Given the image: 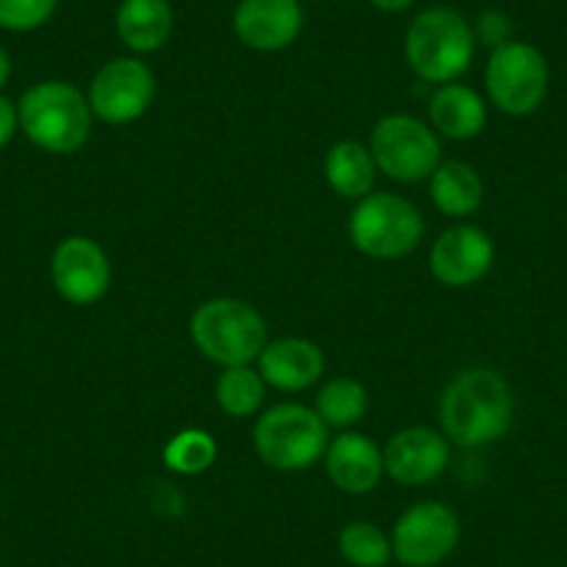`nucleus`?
<instances>
[{
  "label": "nucleus",
  "mask_w": 567,
  "mask_h": 567,
  "mask_svg": "<svg viewBox=\"0 0 567 567\" xmlns=\"http://www.w3.org/2000/svg\"><path fill=\"white\" fill-rule=\"evenodd\" d=\"M59 0H0V29L12 34H31L51 23Z\"/></svg>",
  "instance_id": "nucleus-25"
},
{
  "label": "nucleus",
  "mask_w": 567,
  "mask_h": 567,
  "mask_svg": "<svg viewBox=\"0 0 567 567\" xmlns=\"http://www.w3.org/2000/svg\"><path fill=\"white\" fill-rule=\"evenodd\" d=\"M20 131L31 145L53 156H70L92 134V109L84 92L70 81H40L18 103Z\"/></svg>",
  "instance_id": "nucleus-3"
},
{
  "label": "nucleus",
  "mask_w": 567,
  "mask_h": 567,
  "mask_svg": "<svg viewBox=\"0 0 567 567\" xmlns=\"http://www.w3.org/2000/svg\"><path fill=\"white\" fill-rule=\"evenodd\" d=\"M51 281L59 296L73 307H92L109 292L112 265L95 239L75 237L62 239L51 256Z\"/></svg>",
  "instance_id": "nucleus-11"
},
{
  "label": "nucleus",
  "mask_w": 567,
  "mask_h": 567,
  "mask_svg": "<svg viewBox=\"0 0 567 567\" xmlns=\"http://www.w3.org/2000/svg\"><path fill=\"white\" fill-rule=\"evenodd\" d=\"M403 56L412 73L425 84H454L471 70L476 56V34L456 9L429 7L409 23Z\"/></svg>",
  "instance_id": "nucleus-2"
},
{
  "label": "nucleus",
  "mask_w": 567,
  "mask_h": 567,
  "mask_svg": "<svg viewBox=\"0 0 567 567\" xmlns=\"http://www.w3.org/2000/svg\"><path fill=\"white\" fill-rule=\"evenodd\" d=\"M449 462V437L429 425H409L384 445V473L403 487H425L437 482Z\"/></svg>",
  "instance_id": "nucleus-13"
},
{
  "label": "nucleus",
  "mask_w": 567,
  "mask_h": 567,
  "mask_svg": "<svg viewBox=\"0 0 567 567\" xmlns=\"http://www.w3.org/2000/svg\"><path fill=\"white\" fill-rule=\"evenodd\" d=\"M425 220L412 200L392 193H370L357 200L348 220V237L370 259H403L420 245Z\"/></svg>",
  "instance_id": "nucleus-6"
},
{
  "label": "nucleus",
  "mask_w": 567,
  "mask_h": 567,
  "mask_svg": "<svg viewBox=\"0 0 567 567\" xmlns=\"http://www.w3.org/2000/svg\"><path fill=\"white\" fill-rule=\"evenodd\" d=\"M256 362L265 384L281 392L309 390L326 373L323 351L307 337H281L267 342Z\"/></svg>",
  "instance_id": "nucleus-15"
},
{
  "label": "nucleus",
  "mask_w": 567,
  "mask_h": 567,
  "mask_svg": "<svg viewBox=\"0 0 567 567\" xmlns=\"http://www.w3.org/2000/svg\"><path fill=\"white\" fill-rule=\"evenodd\" d=\"M217 460V443L204 429H184L165 445V467L178 476H198Z\"/></svg>",
  "instance_id": "nucleus-24"
},
{
  "label": "nucleus",
  "mask_w": 567,
  "mask_h": 567,
  "mask_svg": "<svg viewBox=\"0 0 567 567\" xmlns=\"http://www.w3.org/2000/svg\"><path fill=\"white\" fill-rule=\"evenodd\" d=\"M368 406L370 398L362 381L340 375V379H331L329 384L320 390L318 409H315V412L323 417V423L329 425V429H346L348 432V429H353V425L368 414Z\"/></svg>",
  "instance_id": "nucleus-22"
},
{
  "label": "nucleus",
  "mask_w": 567,
  "mask_h": 567,
  "mask_svg": "<svg viewBox=\"0 0 567 567\" xmlns=\"http://www.w3.org/2000/svg\"><path fill=\"white\" fill-rule=\"evenodd\" d=\"M215 398L228 417H254L267 398V384L259 370L250 364L237 368H223L220 379L215 384Z\"/></svg>",
  "instance_id": "nucleus-21"
},
{
  "label": "nucleus",
  "mask_w": 567,
  "mask_h": 567,
  "mask_svg": "<svg viewBox=\"0 0 567 567\" xmlns=\"http://www.w3.org/2000/svg\"><path fill=\"white\" fill-rule=\"evenodd\" d=\"M473 34L476 42H484L489 48H501L512 40V20L509 14L498 12V9H489V12L478 14L476 25H473Z\"/></svg>",
  "instance_id": "nucleus-26"
},
{
  "label": "nucleus",
  "mask_w": 567,
  "mask_h": 567,
  "mask_svg": "<svg viewBox=\"0 0 567 567\" xmlns=\"http://www.w3.org/2000/svg\"><path fill=\"white\" fill-rule=\"evenodd\" d=\"M368 3L384 14H401V12H409L417 0H368Z\"/></svg>",
  "instance_id": "nucleus-28"
},
{
  "label": "nucleus",
  "mask_w": 567,
  "mask_h": 567,
  "mask_svg": "<svg viewBox=\"0 0 567 567\" xmlns=\"http://www.w3.org/2000/svg\"><path fill=\"white\" fill-rule=\"evenodd\" d=\"M156 95V75L136 56H117L92 79L86 101L92 114L109 125H128L148 112Z\"/></svg>",
  "instance_id": "nucleus-10"
},
{
  "label": "nucleus",
  "mask_w": 567,
  "mask_h": 567,
  "mask_svg": "<svg viewBox=\"0 0 567 567\" xmlns=\"http://www.w3.org/2000/svg\"><path fill=\"white\" fill-rule=\"evenodd\" d=\"M337 545L351 567H386L392 561V539L368 520L348 523Z\"/></svg>",
  "instance_id": "nucleus-23"
},
{
  "label": "nucleus",
  "mask_w": 567,
  "mask_h": 567,
  "mask_svg": "<svg viewBox=\"0 0 567 567\" xmlns=\"http://www.w3.org/2000/svg\"><path fill=\"white\" fill-rule=\"evenodd\" d=\"M231 29L250 51H284L303 31L301 0H239L231 14Z\"/></svg>",
  "instance_id": "nucleus-14"
},
{
  "label": "nucleus",
  "mask_w": 567,
  "mask_h": 567,
  "mask_svg": "<svg viewBox=\"0 0 567 567\" xmlns=\"http://www.w3.org/2000/svg\"><path fill=\"white\" fill-rule=\"evenodd\" d=\"M9 75H12V59H9L7 48L0 45V90L9 84Z\"/></svg>",
  "instance_id": "nucleus-29"
},
{
  "label": "nucleus",
  "mask_w": 567,
  "mask_h": 567,
  "mask_svg": "<svg viewBox=\"0 0 567 567\" xmlns=\"http://www.w3.org/2000/svg\"><path fill=\"white\" fill-rule=\"evenodd\" d=\"M462 537L460 515L449 504L423 501L398 517L392 528V556L403 567H437L456 550Z\"/></svg>",
  "instance_id": "nucleus-9"
},
{
  "label": "nucleus",
  "mask_w": 567,
  "mask_h": 567,
  "mask_svg": "<svg viewBox=\"0 0 567 567\" xmlns=\"http://www.w3.org/2000/svg\"><path fill=\"white\" fill-rule=\"evenodd\" d=\"M189 337L209 362L237 368L259 359L267 346V320L239 298H212L195 309Z\"/></svg>",
  "instance_id": "nucleus-4"
},
{
  "label": "nucleus",
  "mask_w": 567,
  "mask_h": 567,
  "mask_svg": "<svg viewBox=\"0 0 567 567\" xmlns=\"http://www.w3.org/2000/svg\"><path fill=\"white\" fill-rule=\"evenodd\" d=\"M487 97L498 112L509 117H528L543 106L550 90V68L537 45L509 40L493 48L484 68Z\"/></svg>",
  "instance_id": "nucleus-7"
},
{
  "label": "nucleus",
  "mask_w": 567,
  "mask_h": 567,
  "mask_svg": "<svg viewBox=\"0 0 567 567\" xmlns=\"http://www.w3.org/2000/svg\"><path fill=\"white\" fill-rule=\"evenodd\" d=\"M120 42L131 53H156L176 29L171 0H123L114 14Z\"/></svg>",
  "instance_id": "nucleus-17"
},
{
  "label": "nucleus",
  "mask_w": 567,
  "mask_h": 567,
  "mask_svg": "<svg viewBox=\"0 0 567 567\" xmlns=\"http://www.w3.org/2000/svg\"><path fill=\"white\" fill-rule=\"evenodd\" d=\"M429 193L445 217H467L484 204V182L467 162H443L429 178Z\"/></svg>",
  "instance_id": "nucleus-20"
},
{
  "label": "nucleus",
  "mask_w": 567,
  "mask_h": 567,
  "mask_svg": "<svg viewBox=\"0 0 567 567\" xmlns=\"http://www.w3.org/2000/svg\"><path fill=\"white\" fill-rule=\"evenodd\" d=\"M254 449L272 471H307L326 456L329 425L303 403H278L256 420Z\"/></svg>",
  "instance_id": "nucleus-5"
},
{
  "label": "nucleus",
  "mask_w": 567,
  "mask_h": 567,
  "mask_svg": "<svg viewBox=\"0 0 567 567\" xmlns=\"http://www.w3.org/2000/svg\"><path fill=\"white\" fill-rule=\"evenodd\" d=\"M323 173L329 187L340 198L362 200L364 195L373 193L379 167H375V159L368 145L357 140H342L331 145V151L326 154Z\"/></svg>",
  "instance_id": "nucleus-19"
},
{
  "label": "nucleus",
  "mask_w": 567,
  "mask_h": 567,
  "mask_svg": "<svg viewBox=\"0 0 567 567\" xmlns=\"http://www.w3.org/2000/svg\"><path fill=\"white\" fill-rule=\"evenodd\" d=\"M515 395L509 381L489 368H467L440 395L443 434L462 449H482L512 429Z\"/></svg>",
  "instance_id": "nucleus-1"
},
{
  "label": "nucleus",
  "mask_w": 567,
  "mask_h": 567,
  "mask_svg": "<svg viewBox=\"0 0 567 567\" xmlns=\"http://www.w3.org/2000/svg\"><path fill=\"white\" fill-rule=\"evenodd\" d=\"M493 261L495 245L489 234L467 223L440 234L429 250V270L434 281L451 290H465L482 281L493 270Z\"/></svg>",
  "instance_id": "nucleus-12"
},
{
  "label": "nucleus",
  "mask_w": 567,
  "mask_h": 567,
  "mask_svg": "<svg viewBox=\"0 0 567 567\" xmlns=\"http://www.w3.org/2000/svg\"><path fill=\"white\" fill-rule=\"evenodd\" d=\"M432 128L449 140H476L487 125V103L476 90L465 84H443L429 101Z\"/></svg>",
  "instance_id": "nucleus-18"
},
{
  "label": "nucleus",
  "mask_w": 567,
  "mask_h": 567,
  "mask_svg": "<svg viewBox=\"0 0 567 567\" xmlns=\"http://www.w3.org/2000/svg\"><path fill=\"white\" fill-rule=\"evenodd\" d=\"M323 462L331 484L348 495L370 493L384 476V449L359 432H342L331 440Z\"/></svg>",
  "instance_id": "nucleus-16"
},
{
  "label": "nucleus",
  "mask_w": 567,
  "mask_h": 567,
  "mask_svg": "<svg viewBox=\"0 0 567 567\" xmlns=\"http://www.w3.org/2000/svg\"><path fill=\"white\" fill-rule=\"evenodd\" d=\"M20 128V114H18V103L12 97L0 95V151L7 148L9 142L14 140Z\"/></svg>",
  "instance_id": "nucleus-27"
},
{
  "label": "nucleus",
  "mask_w": 567,
  "mask_h": 567,
  "mask_svg": "<svg viewBox=\"0 0 567 567\" xmlns=\"http://www.w3.org/2000/svg\"><path fill=\"white\" fill-rule=\"evenodd\" d=\"M368 148L379 173L401 184L425 182L443 165L440 134L412 114L381 117L370 134Z\"/></svg>",
  "instance_id": "nucleus-8"
}]
</instances>
